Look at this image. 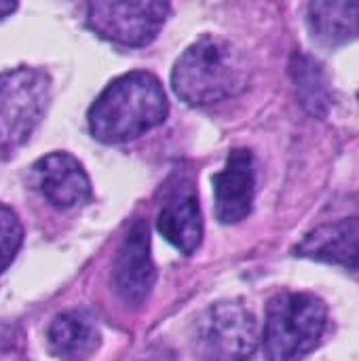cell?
Masks as SVG:
<instances>
[{
	"instance_id": "obj_8",
	"label": "cell",
	"mask_w": 359,
	"mask_h": 361,
	"mask_svg": "<svg viewBox=\"0 0 359 361\" xmlns=\"http://www.w3.org/2000/svg\"><path fill=\"white\" fill-rule=\"evenodd\" d=\"M216 216L222 224H237L252 214L256 197V163L245 148L231 150L222 171L214 176Z\"/></svg>"
},
{
	"instance_id": "obj_15",
	"label": "cell",
	"mask_w": 359,
	"mask_h": 361,
	"mask_svg": "<svg viewBox=\"0 0 359 361\" xmlns=\"http://www.w3.org/2000/svg\"><path fill=\"white\" fill-rule=\"evenodd\" d=\"M21 241H23V228L17 216L11 209L0 207V273L15 260Z\"/></svg>"
},
{
	"instance_id": "obj_1",
	"label": "cell",
	"mask_w": 359,
	"mask_h": 361,
	"mask_svg": "<svg viewBox=\"0 0 359 361\" xmlns=\"http://www.w3.org/2000/svg\"><path fill=\"white\" fill-rule=\"evenodd\" d=\"M167 112L169 102L159 78L150 72H129L102 91L87 118L97 142L123 144L159 127Z\"/></svg>"
},
{
	"instance_id": "obj_9",
	"label": "cell",
	"mask_w": 359,
	"mask_h": 361,
	"mask_svg": "<svg viewBox=\"0 0 359 361\" xmlns=\"http://www.w3.org/2000/svg\"><path fill=\"white\" fill-rule=\"evenodd\" d=\"M36 190L57 209H74L89 201L91 182L83 165L66 152L42 157L32 167Z\"/></svg>"
},
{
	"instance_id": "obj_14",
	"label": "cell",
	"mask_w": 359,
	"mask_h": 361,
	"mask_svg": "<svg viewBox=\"0 0 359 361\" xmlns=\"http://www.w3.org/2000/svg\"><path fill=\"white\" fill-rule=\"evenodd\" d=\"M290 74H292L303 108L309 114L324 118L330 110L332 93H330V85L320 61L305 53H296L290 61Z\"/></svg>"
},
{
	"instance_id": "obj_3",
	"label": "cell",
	"mask_w": 359,
	"mask_h": 361,
	"mask_svg": "<svg viewBox=\"0 0 359 361\" xmlns=\"http://www.w3.org/2000/svg\"><path fill=\"white\" fill-rule=\"evenodd\" d=\"M326 326L328 309L315 294H277L267 307L262 334L267 361H303L320 347Z\"/></svg>"
},
{
	"instance_id": "obj_13",
	"label": "cell",
	"mask_w": 359,
	"mask_h": 361,
	"mask_svg": "<svg viewBox=\"0 0 359 361\" xmlns=\"http://www.w3.org/2000/svg\"><path fill=\"white\" fill-rule=\"evenodd\" d=\"M99 345V326L87 311H66L49 328V349L59 361L91 360Z\"/></svg>"
},
{
	"instance_id": "obj_12",
	"label": "cell",
	"mask_w": 359,
	"mask_h": 361,
	"mask_svg": "<svg viewBox=\"0 0 359 361\" xmlns=\"http://www.w3.org/2000/svg\"><path fill=\"white\" fill-rule=\"evenodd\" d=\"M311 38L324 49H339L359 38V0H317L307 6Z\"/></svg>"
},
{
	"instance_id": "obj_16",
	"label": "cell",
	"mask_w": 359,
	"mask_h": 361,
	"mask_svg": "<svg viewBox=\"0 0 359 361\" xmlns=\"http://www.w3.org/2000/svg\"><path fill=\"white\" fill-rule=\"evenodd\" d=\"M13 11H17V2H8V0H0V21L4 17H8Z\"/></svg>"
},
{
	"instance_id": "obj_6",
	"label": "cell",
	"mask_w": 359,
	"mask_h": 361,
	"mask_svg": "<svg viewBox=\"0 0 359 361\" xmlns=\"http://www.w3.org/2000/svg\"><path fill=\"white\" fill-rule=\"evenodd\" d=\"M167 2L152 0H95L87 4V25L99 38L123 47H144L152 42L169 17Z\"/></svg>"
},
{
	"instance_id": "obj_2",
	"label": "cell",
	"mask_w": 359,
	"mask_h": 361,
	"mask_svg": "<svg viewBox=\"0 0 359 361\" xmlns=\"http://www.w3.org/2000/svg\"><path fill=\"white\" fill-rule=\"evenodd\" d=\"M250 82L248 57L229 40L207 34L176 61L171 87L190 106H212L235 97Z\"/></svg>"
},
{
	"instance_id": "obj_4",
	"label": "cell",
	"mask_w": 359,
	"mask_h": 361,
	"mask_svg": "<svg viewBox=\"0 0 359 361\" xmlns=\"http://www.w3.org/2000/svg\"><path fill=\"white\" fill-rule=\"evenodd\" d=\"M51 97V78L38 68H15L0 74V159L13 157L38 123Z\"/></svg>"
},
{
	"instance_id": "obj_5",
	"label": "cell",
	"mask_w": 359,
	"mask_h": 361,
	"mask_svg": "<svg viewBox=\"0 0 359 361\" xmlns=\"http://www.w3.org/2000/svg\"><path fill=\"white\" fill-rule=\"evenodd\" d=\"M195 349L203 361H250L258 349V324L239 302H216L195 324Z\"/></svg>"
},
{
	"instance_id": "obj_7",
	"label": "cell",
	"mask_w": 359,
	"mask_h": 361,
	"mask_svg": "<svg viewBox=\"0 0 359 361\" xmlns=\"http://www.w3.org/2000/svg\"><path fill=\"white\" fill-rule=\"evenodd\" d=\"M112 279L118 296L131 305H142L157 281V269L150 256V228L146 220H140L127 233L112 269Z\"/></svg>"
},
{
	"instance_id": "obj_11",
	"label": "cell",
	"mask_w": 359,
	"mask_h": 361,
	"mask_svg": "<svg viewBox=\"0 0 359 361\" xmlns=\"http://www.w3.org/2000/svg\"><path fill=\"white\" fill-rule=\"evenodd\" d=\"M294 256L359 271V218L317 226L294 247Z\"/></svg>"
},
{
	"instance_id": "obj_10",
	"label": "cell",
	"mask_w": 359,
	"mask_h": 361,
	"mask_svg": "<svg viewBox=\"0 0 359 361\" xmlns=\"http://www.w3.org/2000/svg\"><path fill=\"white\" fill-rule=\"evenodd\" d=\"M157 228L165 241H169L182 254H193L203 239V218L199 209V199L190 182L182 180L171 188V195L165 199Z\"/></svg>"
}]
</instances>
